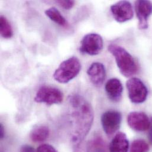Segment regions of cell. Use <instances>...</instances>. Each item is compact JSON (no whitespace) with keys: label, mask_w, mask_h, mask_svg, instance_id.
<instances>
[{"label":"cell","mask_w":152,"mask_h":152,"mask_svg":"<svg viewBox=\"0 0 152 152\" xmlns=\"http://www.w3.org/2000/svg\"><path fill=\"white\" fill-rule=\"evenodd\" d=\"M81 64L77 58L72 56L63 61L55 71L53 77L61 83H66L79 74Z\"/></svg>","instance_id":"cell-3"},{"label":"cell","mask_w":152,"mask_h":152,"mask_svg":"<svg viewBox=\"0 0 152 152\" xmlns=\"http://www.w3.org/2000/svg\"><path fill=\"white\" fill-rule=\"evenodd\" d=\"M5 136V130L2 124H0V138L2 139Z\"/></svg>","instance_id":"cell-21"},{"label":"cell","mask_w":152,"mask_h":152,"mask_svg":"<svg viewBox=\"0 0 152 152\" xmlns=\"http://www.w3.org/2000/svg\"><path fill=\"white\" fill-rule=\"evenodd\" d=\"M108 49L115 58L117 66L123 76L129 77L137 74V64L133 57L124 48L116 45H110Z\"/></svg>","instance_id":"cell-2"},{"label":"cell","mask_w":152,"mask_h":152,"mask_svg":"<svg viewBox=\"0 0 152 152\" xmlns=\"http://www.w3.org/2000/svg\"><path fill=\"white\" fill-rule=\"evenodd\" d=\"M45 13L47 17L57 24L61 26H65L67 24V21L65 18L56 8H49L45 11Z\"/></svg>","instance_id":"cell-15"},{"label":"cell","mask_w":152,"mask_h":152,"mask_svg":"<svg viewBox=\"0 0 152 152\" xmlns=\"http://www.w3.org/2000/svg\"><path fill=\"white\" fill-rule=\"evenodd\" d=\"M87 75L91 82L95 86H99L104 83L105 79V68L100 62H94L88 69Z\"/></svg>","instance_id":"cell-11"},{"label":"cell","mask_w":152,"mask_h":152,"mask_svg":"<svg viewBox=\"0 0 152 152\" xmlns=\"http://www.w3.org/2000/svg\"><path fill=\"white\" fill-rule=\"evenodd\" d=\"M122 116L120 112L110 110L105 112L101 116V123L106 134L110 136L115 133L120 128Z\"/></svg>","instance_id":"cell-7"},{"label":"cell","mask_w":152,"mask_h":152,"mask_svg":"<svg viewBox=\"0 0 152 152\" xmlns=\"http://www.w3.org/2000/svg\"><path fill=\"white\" fill-rule=\"evenodd\" d=\"M76 152H82V151H78V150H77V151H76Z\"/></svg>","instance_id":"cell-23"},{"label":"cell","mask_w":152,"mask_h":152,"mask_svg":"<svg viewBox=\"0 0 152 152\" xmlns=\"http://www.w3.org/2000/svg\"><path fill=\"white\" fill-rule=\"evenodd\" d=\"M129 96L134 104H141L147 98L148 91L144 83L137 77H132L126 82Z\"/></svg>","instance_id":"cell-6"},{"label":"cell","mask_w":152,"mask_h":152,"mask_svg":"<svg viewBox=\"0 0 152 152\" xmlns=\"http://www.w3.org/2000/svg\"><path fill=\"white\" fill-rule=\"evenodd\" d=\"M129 143L127 136L124 133H118L110 143V152H128Z\"/></svg>","instance_id":"cell-13"},{"label":"cell","mask_w":152,"mask_h":152,"mask_svg":"<svg viewBox=\"0 0 152 152\" xmlns=\"http://www.w3.org/2000/svg\"><path fill=\"white\" fill-rule=\"evenodd\" d=\"M111 12L114 18L118 23H124L131 20L133 17L132 4L127 1H121L112 5Z\"/></svg>","instance_id":"cell-8"},{"label":"cell","mask_w":152,"mask_h":152,"mask_svg":"<svg viewBox=\"0 0 152 152\" xmlns=\"http://www.w3.org/2000/svg\"><path fill=\"white\" fill-rule=\"evenodd\" d=\"M149 140L152 145V126L150 128V130H149Z\"/></svg>","instance_id":"cell-22"},{"label":"cell","mask_w":152,"mask_h":152,"mask_svg":"<svg viewBox=\"0 0 152 152\" xmlns=\"http://www.w3.org/2000/svg\"><path fill=\"white\" fill-rule=\"evenodd\" d=\"M56 2L60 6H61L62 8H64L65 10H69V9L72 8L74 6L75 3V2L74 1H71V0L58 1H56Z\"/></svg>","instance_id":"cell-18"},{"label":"cell","mask_w":152,"mask_h":152,"mask_svg":"<svg viewBox=\"0 0 152 152\" xmlns=\"http://www.w3.org/2000/svg\"><path fill=\"white\" fill-rule=\"evenodd\" d=\"M71 139L78 146L88 134L94 121L91 104L82 96L75 94L69 97Z\"/></svg>","instance_id":"cell-1"},{"label":"cell","mask_w":152,"mask_h":152,"mask_svg":"<svg viewBox=\"0 0 152 152\" xmlns=\"http://www.w3.org/2000/svg\"><path fill=\"white\" fill-rule=\"evenodd\" d=\"M105 89L110 99L114 102H118L122 97L123 86L121 81L117 78L108 80L105 85Z\"/></svg>","instance_id":"cell-12"},{"label":"cell","mask_w":152,"mask_h":152,"mask_svg":"<svg viewBox=\"0 0 152 152\" xmlns=\"http://www.w3.org/2000/svg\"><path fill=\"white\" fill-rule=\"evenodd\" d=\"M149 151V146L148 144L142 139L133 141L130 148V152H148Z\"/></svg>","instance_id":"cell-17"},{"label":"cell","mask_w":152,"mask_h":152,"mask_svg":"<svg viewBox=\"0 0 152 152\" xmlns=\"http://www.w3.org/2000/svg\"><path fill=\"white\" fill-rule=\"evenodd\" d=\"M49 128L45 125L36 126L30 132V139L35 143H41L46 140L49 136Z\"/></svg>","instance_id":"cell-14"},{"label":"cell","mask_w":152,"mask_h":152,"mask_svg":"<svg viewBox=\"0 0 152 152\" xmlns=\"http://www.w3.org/2000/svg\"><path fill=\"white\" fill-rule=\"evenodd\" d=\"M135 10L139 20V28H148V18L152 14V3L149 1L139 0L135 2Z\"/></svg>","instance_id":"cell-9"},{"label":"cell","mask_w":152,"mask_h":152,"mask_svg":"<svg viewBox=\"0 0 152 152\" xmlns=\"http://www.w3.org/2000/svg\"><path fill=\"white\" fill-rule=\"evenodd\" d=\"M64 99V94L59 89L49 86H43L37 91L34 101L48 105L59 104Z\"/></svg>","instance_id":"cell-5"},{"label":"cell","mask_w":152,"mask_h":152,"mask_svg":"<svg viewBox=\"0 0 152 152\" xmlns=\"http://www.w3.org/2000/svg\"><path fill=\"white\" fill-rule=\"evenodd\" d=\"M20 152H35L34 149L31 146L25 145L21 147Z\"/></svg>","instance_id":"cell-20"},{"label":"cell","mask_w":152,"mask_h":152,"mask_svg":"<svg viewBox=\"0 0 152 152\" xmlns=\"http://www.w3.org/2000/svg\"><path fill=\"white\" fill-rule=\"evenodd\" d=\"M36 152H58L52 146L45 144L40 146Z\"/></svg>","instance_id":"cell-19"},{"label":"cell","mask_w":152,"mask_h":152,"mask_svg":"<svg viewBox=\"0 0 152 152\" xmlns=\"http://www.w3.org/2000/svg\"><path fill=\"white\" fill-rule=\"evenodd\" d=\"M0 32L1 36L4 39H10L13 35V31L11 24L3 15L0 17Z\"/></svg>","instance_id":"cell-16"},{"label":"cell","mask_w":152,"mask_h":152,"mask_svg":"<svg viewBox=\"0 0 152 152\" xmlns=\"http://www.w3.org/2000/svg\"><path fill=\"white\" fill-rule=\"evenodd\" d=\"M103 46V39L100 35L89 33L85 35L80 41L79 51L83 54L95 56L102 51Z\"/></svg>","instance_id":"cell-4"},{"label":"cell","mask_w":152,"mask_h":152,"mask_svg":"<svg viewBox=\"0 0 152 152\" xmlns=\"http://www.w3.org/2000/svg\"><path fill=\"white\" fill-rule=\"evenodd\" d=\"M129 126L137 132H145L151 128V121L148 115L142 112L134 111L127 117Z\"/></svg>","instance_id":"cell-10"}]
</instances>
